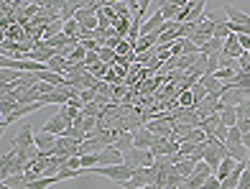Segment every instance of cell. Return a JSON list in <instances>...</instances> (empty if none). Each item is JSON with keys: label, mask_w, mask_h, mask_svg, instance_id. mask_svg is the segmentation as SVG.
<instances>
[{"label": "cell", "mask_w": 250, "mask_h": 189, "mask_svg": "<svg viewBox=\"0 0 250 189\" xmlns=\"http://www.w3.org/2000/svg\"><path fill=\"white\" fill-rule=\"evenodd\" d=\"M87 174H100V176H105V179L110 182H115V184H125V182H130L133 179V169L130 166H125V164H115V166H95V169H89Z\"/></svg>", "instance_id": "obj_1"}, {"label": "cell", "mask_w": 250, "mask_h": 189, "mask_svg": "<svg viewBox=\"0 0 250 189\" xmlns=\"http://www.w3.org/2000/svg\"><path fill=\"white\" fill-rule=\"evenodd\" d=\"M123 164L130 166V169H151V166L156 164V156L151 151H143V148H130L123 153Z\"/></svg>", "instance_id": "obj_2"}, {"label": "cell", "mask_w": 250, "mask_h": 189, "mask_svg": "<svg viewBox=\"0 0 250 189\" xmlns=\"http://www.w3.org/2000/svg\"><path fill=\"white\" fill-rule=\"evenodd\" d=\"M26 169L28 166L21 161L16 148H10V153L8 151L3 153V161H0V176H3V182L8 179V176H13V174H26Z\"/></svg>", "instance_id": "obj_3"}, {"label": "cell", "mask_w": 250, "mask_h": 189, "mask_svg": "<svg viewBox=\"0 0 250 189\" xmlns=\"http://www.w3.org/2000/svg\"><path fill=\"white\" fill-rule=\"evenodd\" d=\"M220 100L225 103V107H237L240 103L250 100V90H245V87H237V84H230V87H225V92H222Z\"/></svg>", "instance_id": "obj_4"}, {"label": "cell", "mask_w": 250, "mask_h": 189, "mask_svg": "<svg viewBox=\"0 0 250 189\" xmlns=\"http://www.w3.org/2000/svg\"><path fill=\"white\" fill-rule=\"evenodd\" d=\"M33 146H36V133H33L31 123H26L23 128L18 130V136L13 138V148H16L18 153H26V151H31Z\"/></svg>", "instance_id": "obj_5"}, {"label": "cell", "mask_w": 250, "mask_h": 189, "mask_svg": "<svg viewBox=\"0 0 250 189\" xmlns=\"http://www.w3.org/2000/svg\"><path fill=\"white\" fill-rule=\"evenodd\" d=\"M72 128V123H69V120H66L64 115H59V113H56V115H51L49 120H46V123H43V133H49V136H56V138H62L64 136V133L66 130H69Z\"/></svg>", "instance_id": "obj_6"}, {"label": "cell", "mask_w": 250, "mask_h": 189, "mask_svg": "<svg viewBox=\"0 0 250 189\" xmlns=\"http://www.w3.org/2000/svg\"><path fill=\"white\" fill-rule=\"evenodd\" d=\"M179 148H181L179 141H171V138H156L151 153H153L156 159H161V156H176Z\"/></svg>", "instance_id": "obj_7"}, {"label": "cell", "mask_w": 250, "mask_h": 189, "mask_svg": "<svg viewBox=\"0 0 250 189\" xmlns=\"http://www.w3.org/2000/svg\"><path fill=\"white\" fill-rule=\"evenodd\" d=\"M41 107V103H31V105H18L10 115H3L0 118V128H8L10 123H16L18 118H26V115H31V113H36V110Z\"/></svg>", "instance_id": "obj_8"}, {"label": "cell", "mask_w": 250, "mask_h": 189, "mask_svg": "<svg viewBox=\"0 0 250 189\" xmlns=\"http://www.w3.org/2000/svg\"><path fill=\"white\" fill-rule=\"evenodd\" d=\"M153 169H135L133 171V179L130 182H125L123 189H141V187H148L153 184Z\"/></svg>", "instance_id": "obj_9"}, {"label": "cell", "mask_w": 250, "mask_h": 189, "mask_svg": "<svg viewBox=\"0 0 250 189\" xmlns=\"http://www.w3.org/2000/svg\"><path fill=\"white\" fill-rule=\"evenodd\" d=\"M146 128H148L156 138H171V133H174V126L168 123V120H164V118L148 120V123H146Z\"/></svg>", "instance_id": "obj_10"}, {"label": "cell", "mask_w": 250, "mask_h": 189, "mask_svg": "<svg viewBox=\"0 0 250 189\" xmlns=\"http://www.w3.org/2000/svg\"><path fill=\"white\" fill-rule=\"evenodd\" d=\"M115 164H123V153L115 146H107L97 153V166H115Z\"/></svg>", "instance_id": "obj_11"}, {"label": "cell", "mask_w": 250, "mask_h": 189, "mask_svg": "<svg viewBox=\"0 0 250 189\" xmlns=\"http://www.w3.org/2000/svg\"><path fill=\"white\" fill-rule=\"evenodd\" d=\"M222 8H225L227 21H230V23H235V26H243V28H250V16H248V13H243L240 8H235V5H230V3H225Z\"/></svg>", "instance_id": "obj_12"}, {"label": "cell", "mask_w": 250, "mask_h": 189, "mask_svg": "<svg viewBox=\"0 0 250 189\" xmlns=\"http://www.w3.org/2000/svg\"><path fill=\"white\" fill-rule=\"evenodd\" d=\"M133 141H135V148H143V151H151L153 148V141H156V136L148 130V128H138L133 133Z\"/></svg>", "instance_id": "obj_13"}, {"label": "cell", "mask_w": 250, "mask_h": 189, "mask_svg": "<svg viewBox=\"0 0 250 189\" xmlns=\"http://www.w3.org/2000/svg\"><path fill=\"white\" fill-rule=\"evenodd\" d=\"M36 146L43 156H56V136H49V133H39L36 136Z\"/></svg>", "instance_id": "obj_14"}, {"label": "cell", "mask_w": 250, "mask_h": 189, "mask_svg": "<svg viewBox=\"0 0 250 189\" xmlns=\"http://www.w3.org/2000/svg\"><path fill=\"white\" fill-rule=\"evenodd\" d=\"M199 82H202V87H204V90H207L209 95H217V97H222L225 87H227V84H225V82H220V80H217V77H214V74H204Z\"/></svg>", "instance_id": "obj_15"}, {"label": "cell", "mask_w": 250, "mask_h": 189, "mask_svg": "<svg viewBox=\"0 0 250 189\" xmlns=\"http://www.w3.org/2000/svg\"><path fill=\"white\" fill-rule=\"evenodd\" d=\"M222 54H225V57H230V59H240L243 54H245L235 33H232V36H227V39H225V49H222Z\"/></svg>", "instance_id": "obj_16"}, {"label": "cell", "mask_w": 250, "mask_h": 189, "mask_svg": "<svg viewBox=\"0 0 250 189\" xmlns=\"http://www.w3.org/2000/svg\"><path fill=\"white\" fill-rule=\"evenodd\" d=\"M197 164H199V161H194V159H184V161H179V164L174 166V171L181 176V179H189V176L194 174Z\"/></svg>", "instance_id": "obj_17"}, {"label": "cell", "mask_w": 250, "mask_h": 189, "mask_svg": "<svg viewBox=\"0 0 250 189\" xmlns=\"http://www.w3.org/2000/svg\"><path fill=\"white\" fill-rule=\"evenodd\" d=\"M158 10H161L164 21H176V18H179V10H181V3L168 0V3H161V5H158Z\"/></svg>", "instance_id": "obj_18"}, {"label": "cell", "mask_w": 250, "mask_h": 189, "mask_svg": "<svg viewBox=\"0 0 250 189\" xmlns=\"http://www.w3.org/2000/svg\"><path fill=\"white\" fill-rule=\"evenodd\" d=\"M112 146H115V148H118L120 153H125V151H130V148H135L133 133H128V130H125V133H120V136H118V141L112 143Z\"/></svg>", "instance_id": "obj_19"}, {"label": "cell", "mask_w": 250, "mask_h": 189, "mask_svg": "<svg viewBox=\"0 0 250 189\" xmlns=\"http://www.w3.org/2000/svg\"><path fill=\"white\" fill-rule=\"evenodd\" d=\"M153 49H156V36H141L138 43H135V57L138 54H148Z\"/></svg>", "instance_id": "obj_20"}, {"label": "cell", "mask_w": 250, "mask_h": 189, "mask_svg": "<svg viewBox=\"0 0 250 189\" xmlns=\"http://www.w3.org/2000/svg\"><path fill=\"white\" fill-rule=\"evenodd\" d=\"M235 166H237V161H235L232 156H227V159L220 164V169H217V179H220V182H225L227 176H230V174L235 171Z\"/></svg>", "instance_id": "obj_21"}, {"label": "cell", "mask_w": 250, "mask_h": 189, "mask_svg": "<svg viewBox=\"0 0 250 189\" xmlns=\"http://www.w3.org/2000/svg\"><path fill=\"white\" fill-rule=\"evenodd\" d=\"M220 120H222L225 128H235L237 126V110L235 107H225L220 113Z\"/></svg>", "instance_id": "obj_22"}, {"label": "cell", "mask_w": 250, "mask_h": 189, "mask_svg": "<svg viewBox=\"0 0 250 189\" xmlns=\"http://www.w3.org/2000/svg\"><path fill=\"white\" fill-rule=\"evenodd\" d=\"M227 36H232V23L227 18H222V21H217V28H214V39H227Z\"/></svg>", "instance_id": "obj_23"}, {"label": "cell", "mask_w": 250, "mask_h": 189, "mask_svg": "<svg viewBox=\"0 0 250 189\" xmlns=\"http://www.w3.org/2000/svg\"><path fill=\"white\" fill-rule=\"evenodd\" d=\"M16 107H18V100L13 97V92H10V95H3V100H0V113H3V115H10Z\"/></svg>", "instance_id": "obj_24"}, {"label": "cell", "mask_w": 250, "mask_h": 189, "mask_svg": "<svg viewBox=\"0 0 250 189\" xmlns=\"http://www.w3.org/2000/svg\"><path fill=\"white\" fill-rule=\"evenodd\" d=\"M225 146H227V148L243 146V133L237 130V126H235V128H230V130H227V141H225Z\"/></svg>", "instance_id": "obj_25"}, {"label": "cell", "mask_w": 250, "mask_h": 189, "mask_svg": "<svg viewBox=\"0 0 250 189\" xmlns=\"http://www.w3.org/2000/svg\"><path fill=\"white\" fill-rule=\"evenodd\" d=\"M207 90H204V87H202V82H197L194 87H191V97H194V107H199L202 103H204V100H207Z\"/></svg>", "instance_id": "obj_26"}, {"label": "cell", "mask_w": 250, "mask_h": 189, "mask_svg": "<svg viewBox=\"0 0 250 189\" xmlns=\"http://www.w3.org/2000/svg\"><path fill=\"white\" fill-rule=\"evenodd\" d=\"M230 156H232L237 164H248V159H250V151H248L245 146H235V148H230Z\"/></svg>", "instance_id": "obj_27"}, {"label": "cell", "mask_w": 250, "mask_h": 189, "mask_svg": "<svg viewBox=\"0 0 250 189\" xmlns=\"http://www.w3.org/2000/svg\"><path fill=\"white\" fill-rule=\"evenodd\" d=\"M194 174H197V176H202V179H209V176H212L214 171H212V166H209L207 161H199V164H197V169H194Z\"/></svg>", "instance_id": "obj_28"}, {"label": "cell", "mask_w": 250, "mask_h": 189, "mask_svg": "<svg viewBox=\"0 0 250 189\" xmlns=\"http://www.w3.org/2000/svg\"><path fill=\"white\" fill-rule=\"evenodd\" d=\"M207 138H209V136H207L202 128H194V130H191V136H189V141H194V143H204Z\"/></svg>", "instance_id": "obj_29"}, {"label": "cell", "mask_w": 250, "mask_h": 189, "mask_svg": "<svg viewBox=\"0 0 250 189\" xmlns=\"http://www.w3.org/2000/svg\"><path fill=\"white\" fill-rule=\"evenodd\" d=\"M202 189H222V182L217 179V174H212L209 179H204V187Z\"/></svg>", "instance_id": "obj_30"}, {"label": "cell", "mask_w": 250, "mask_h": 189, "mask_svg": "<svg viewBox=\"0 0 250 189\" xmlns=\"http://www.w3.org/2000/svg\"><path fill=\"white\" fill-rule=\"evenodd\" d=\"M237 189H250V169H245V171H243V176H240V184H237Z\"/></svg>", "instance_id": "obj_31"}, {"label": "cell", "mask_w": 250, "mask_h": 189, "mask_svg": "<svg viewBox=\"0 0 250 189\" xmlns=\"http://www.w3.org/2000/svg\"><path fill=\"white\" fill-rule=\"evenodd\" d=\"M227 130H230V128H225V126H220L217 130H214V136H212V138H217L220 143H225V141H227Z\"/></svg>", "instance_id": "obj_32"}, {"label": "cell", "mask_w": 250, "mask_h": 189, "mask_svg": "<svg viewBox=\"0 0 250 189\" xmlns=\"http://www.w3.org/2000/svg\"><path fill=\"white\" fill-rule=\"evenodd\" d=\"M237 130H240L243 136H245V133H250V120H237Z\"/></svg>", "instance_id": "obj_33"}, {"label": "cell", "mask_w": 250, "mask_h": 189, "mask_svg": "<svg viewBox=\"0 0 250 189\" xmlns=\"http://www.w3.org/2000/svg\"><path fill=\"white\" fill-rule=\"evenodd\" d=\"M243 146L250 151V133H245V136H243Z\"/></svg>", "instance_id": "obj_34"}, {"label": "cell", "mask_w": 250, "mask_h": 189, "mask_svg": "<svg viewBox=\"0 0 250 189\" xmlns=\"http://www.w3.org/2000/svg\"><path fill=\"white\" fill-rule=\"evenodd\" d=\"M141 189H156V187H153V184H148V187H141Z\"/></svg>", "instance_id": "obj_35"}, {"label": "cell", "mask_w": 250, "mask_h": 189, "mask_svg": "<svg viewBox=\"0 0 250 189\" xmlns=\"http://www.w3.org/2000/svg\"><path fill=\"white\" fill-rule=\"evenodd\" d=\"M245 169H250V159H248V164H245Z\"/></svg>", "instance_id": "obj_36"}]
</instances>
